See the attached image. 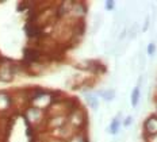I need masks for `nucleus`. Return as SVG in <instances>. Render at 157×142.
Returning a JSON list of instances; mask_svg holds the SVG:
<instances>
[{"instance_id":"obj_5","label":"nucleus","mask_w":157,"mask_h":142,"mask_svg":"<svg viewBox=\"0 0 157 142\" xmlns=\"http://www.w3.org/2000/svg\"><path fill=\"white\" fill-rule=\"evenodd\" d=\"M86 100H87L88 106H90L92 110H95V111L98 110V107H99V100H98V96L88 94V95H86Z\"/></svg>"},{"instance_id":"obj_4","label":"nucleus","mask_w":157,"mask_h":142,"mask_svg":"<svg viewBox=\"0 0 157 142\" xmlns=\"http://www.w3.org/2000/svg\"><path fill=\"white\" fill-rule=\"evenodd\" d=\"M10 104H11V99L7 94H4V92H2L0 94V111L3 110H7L10 107Z\"/></svg>"},{"instance_id":"obj_6","label":"nucleus","mask_w":157,"mask_h":142,"mask_svg":"<svg viewBox=\"0 0 157 142\" xmlns=\"http://www.w3.org/2000/svg\"><path fill=\"white\" fill-rule=\"evenodd\" d=\"M121 125H122V121H121V118L119 117H115L113 119V122H111V125H110V133L117 134L118 131H119Z\"/></svg>"},{"instance_id":"obj_2","label":"nucleus","mask_w":157,"mask_h":142,"mask_svg":"<svg viewBox=\"0 0 157 142\" xmlns=\"http://www.w3.org/2000/svg\"><path fill=\"white\" fill-rule=\"evenodd\" d=\"M12 69L11 67H2L0 68V80L2 81H11L12 80Z\"/></svg>"},{"instance_id":"obj_11","label":"nucleus","mask_w":157,"mask_h":142,"mask_svg":"<svg viewBox=\"0 0 157 142\" xmlns=\"http://www.w3.org/2000/svg\"><path fill=\"white\" fill-rule=\"evenodd\" d=\"M114 6H115L114 2H106V10H109V11H111L114 8Z\"/></svg>"},{"instance_id":"obj_9","label":"nucleus","mask_w":157,"mask_h":142,"mask_svg":"<svg viewBox=\"0 0 157 142\" xmlns=\"http://www.w3.org/2000/svg\"><path fill=\"white\" fill-rule=\"evenodd\" d=\"M155 50H156V44L155 42H152V44H149V46H148V53L149 54H153Z\"/></svg>"},{"instance_id":"obj_1","label":"nucleus","mask_w":157,"mask_h":142,"mask_svg":"<svg viewBox=\"0 0 157 142\" xmlns=\"http://www.w3.org/2000/svg\"><path fill=\"white\" fill-rule=\"evenodd\" d=\"M144 127L148 131L150 135H156L157 134V117H149L148 119L144 122Z\"/></svg>"},{"instance_id":"obj_8","label":"nucleus","mask_w":157,"mask_h":142,"mask_svg":"<svg viewBox=\"0 0 157 142\" xmlns=\"http://www.w3.org/2000/svg\"><path fill=\"white\" fill-rule=\"evenodd\" d=\"M137 58H138V68H140V71H144V68H145V64H146L145 53H144V52H140L138 56H137Z\"/></svg>"},{"instance_id":"obj_7","label":"nucleus","mask_w":157,"mask_h":142,"mask_svg":"<svg viewBox=\"0 0 157 142\" xmlns=\"http://www.w3.org/2000/svg\"><path fill=\"white\" fill-rule=\"evenodd\" d=\"M138 100H140V87L137 85V87L133 90V92H132V106L133 107H137Z\"/></svg>"},{"instance_id":"obj_3","label":"nucleus","mask_w":157,"mask_h":142,"mask_svg":"<svg viewBox=\"0 0 157 142\" xmlns=\"http://www.w3.org/2000/svg\"><path fill=\"white\" fill-rule=\"evenodd\" d=\"M98 95H100L103 100L111 102V100H114V98H115V91H114L113 88H109V90H102V91H99V92H98Z\"/></svg>"},{"instance_id":"obj_12","label":"nucleus","mask_w":157,"mask_h":142,"mask_svg":"<svg viewBox=\"0 0 157 142\" xmlns=\"http://www.w3.org/2000/svg\"><path fill=\"white\" fill-rule=\"evenodd\" d=\"M156 110H157V100H156Z\"/></svg>"},{"instance_id":"obj_10","label":"nucleus","mask_w":157,"mask_h":142,"mask_svg":"<svg viewBox=\"0 0 157 142\" xmlns=\"http://www.w3.org/2000/svg\"><path fill=\"white\" fill-rule=\"evenodd\" d=\"M134 121V118L133 117H127L125 121H123V126H126V127H129L130 126V123Z\"/></svg>"}]
</instances>
